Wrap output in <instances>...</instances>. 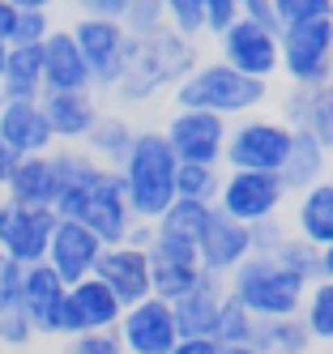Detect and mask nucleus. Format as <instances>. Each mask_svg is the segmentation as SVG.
<instances>
[{
    "instance_id": "f257e3e1",
    "label": "nucleus",
    "mask_w": 333,
    "mask_h": 354,
    "mask_svg": "<svg viewBox=\"0 0 333 354\" xmlns=\"http://www.w3.org/2000/svg\"><path fill=\"white\" fill-rule=\"evenodd\" d=\"M197 60H201L197 39L179 35L171 26L141 35V39H128V60H124V73L111 86V94L124 107H141L159 90H175V82L184 77Z\"/></svg>"
},
{
    "instance_id": "f03ea898",
    "label": "nucleus",
    "mask_w": 333,
    "mask_h": 354,
    "mask_svg": "<svg viewBox=\"0 0 333 354\" xmlns=\"http://www.w3.org/2000/svg\"><path fill=\"white\" fill-rule=\"evenodd\" d=\"M171 94H175V107H201V111H214L222 120H240V115L261 111L269 103V82L248 77L235 64L214 56V60H197L175 82Z\"/></svg>"
},
{
    "instance_id": "7ed1b4c3",
    "label": "nucleus",
    "mask_w": 333,
    "mask_h": 354,
    "mask_svg": "<svg viewBox=\"0 0 333 354\" xmlns=\"http://www.w3.org/2000/svg\"><path fill=\"white\" fill-rule=\"evenodd\" d=\"M175 167H179V158L171 154L163 129H137L133 149L116 167L124 180V196L133 205V218L154 222L175 201Z\"/></svg>"
},
{
    "instance_id": "20e7f679",
    "label": "nucleus",
    "mask_w": 333,
    "mask_h": 354,
    "mask_svg": "<svg viewBox=\"0 0 333 354\" xmlns=\"http://www.w3.org/2000/svg\"><path fill=\"white\" fill-rule=\"evenodd\" d=\"M303 290H307V282H299L291 269H282L278 257H248L226 273V295L244 303L256 320L295 316L303 308Z\"/></svg>"
},
{
    "instance_id": "39448f33",
    "label": "nucleus",
    "mask_w": 333,
    "mask_h": 354,
    "mask_svg": "<svg viewBox=\"0 0 333 354\" xmlns=\"http://www.w3.org/2000/svg\"><path fill=\"white\" fill-rule=\"evenodd\" d=\"M278 73L291 86H325L333 77V17L282 26L278 30Z\"/></svg>"
},
{
    "instance_id": "423d86ee",
    "label": "nucleus",
    "mask_w": 333,
    "mask_h": 354,
    "mask_svg": "<svg viewBox=\"0 0 333 354\" xmlns=\"http://www.w3.org/2000/svg\"><path fill=\"white\" fill-rule=\"evenodd\" d=\"M291 137L295 129L282 115L265 111H248L240 120H231L226 129V149H222V167H248V171H278L291 154Z\"/></svg>"
},
{
    "instance_id": "0eeeda50",
    "label": "nucleus",
    "mask_w": 333,
    "mask_h": 354,
    "mask_svg": "<svg viewBox=\"0 0 333 354\" xmlns=\"http://www.w3.org/2000/svg\"><path fill=\"white\" fill-rule=\"evenodd\" d=\"M291 201L287 184L278 171H248V167H222V184H218V201L214 205L240 222H261L273 218L282 205Z\"/></svg>"
},
{
    "instance_id": "6e6552de",
    "label": "nucleus",
    "mask_w": 333,
    "mask_h": 354,
    "mask_svg": "<svg viewBox=\"0 0 333 354\" xmlns=\"http://www.w3.org/2000/svg\"><path fill=\"white\" fill-rule=\"evenodd\" d=\"M51 231H56V209L51 205H21V201L0 196V252L17 265H35L47 257Z\"/></svg>"
},
{
    "instance_id": "1a4fd4ad",
    "label": "nucleus",
    "mask_w": 333,
    "mask_h": 354,
    "mask_svg": "<svg viewBox=\"0 0 333 354\" xmlns=\"http://www.w3.org/2000/svg\"><path fill=\"white\" fill-rule=\"evenodd\" d=\"M116 337L124 354H167L179 342V324L171 312V299L145 295L137 303H128L116 320Z\"/></svg>"
},
{
    "instance_id": "9d476101",
    "label": "nucleus",
    "mask_w": 333,
    "mask_h": 354,
    "mask_svg": "<svg viewBox=\"0 0 333 354\" xmlns=\"http://www.w3.org/2000/svg\"><path fill=\"white\" fill-rule=\"evenodd\" d=\"M226 129L231 120L201 111V107H175V115L163 124V137L171 145V154L179 162H214L222 167V149H226Z\"/></svg>"
},
{
    "instance_id": "9b49d317",
    "label": "nucleus",
    "mask_w": 333,
    "mask_h": 354,
    "mask_svg": "<svg viewBox=\"0 0 333 354\" xmlns=\"http://www.w3.org/2000/svg\"><path fill=\"white\" fill-rule=\"evenodd\" d=\"M69 30H73L77 47H82V56L90 64L94 90H111L124 73V60H128V30L116 17H86V13Z\"/></svg>"
},
{
    "instance_id": "f8f14e48",
    "label": "nucleus",
    "mask_w": 333,
    "mask_h": 354,
    "mask_svg": "<svg viewBox=\"0 0 333 354\" xmlns=\"http://www.w3.org/2000/svg\"><path fill=\"white\" fill-rule=\"evenodd\" d=\"M150 295L159 299H179L197 277H201V257H197V243L184 235H167L154 226V239H150Z\"/></svg>"
},
{
    "instance_id": "ddd939ff",
    "label": "nucleus",
    "mask_w": 333,
    "mask_h": 354,
    "mask_svg": "<svg viewBox=\"0 0 333 354\" xmlns=\"http://www.w3.org/2000/svg\"><path fill=\"white\" fill-rule=\"evenodd\" d=\"M120 312H124V303L116 299V290L102 282L98 273H90V277H82V282H73L64 290L56 337H77V333H86V328H116Z\"/></svg>"
},
{
    "instance_id": "4468645a",
    "label": "nucleus",
    "mask_w": 333,
    "mask_h": 354,
    "mask_svg": "<svg viewBox=\"0 0 333 354\" xmlns=\"http://www.w3.org/2000/svg\"><path fill=\"white\" fill-rule=\"evenodd\" d=\"M214 39H218V56L226 64H235L240 73L261 77V82L278 77V30L256 26V21H248V17H235Z\"/></svg>"
},
{
    "instance_id": "2eb2a0df",
    "label": "nucleus",
    "mask_w": 333,
    "mask_h": 354,
    "mask_svg": "<svg viewBox=\"0 0 333 354\" xmlns=\"http://www.w3.org/2000/svg\"><path fill=\"white\" fill-rule=\"evenodd\" d=\"M77 218H82L102 243H124L128 226H133L137 218H133L128 196H124V180H120L116 167H102L98 171V180L90 184L86 205H82V214H77Z\"/></svg>"
},
{
    "instance_id": "dca6fc26",
    "label": "nucleus",
    "mask_w": 333,
    "mask_h": 354,
    "mask_svg": "<svg viewBox=\"0 0 333 354\" xmlns=\"http://www.w3.org/2000/svg\"><path fill=\"white\" fill-rule=\"evenodd\" d=\"M102 248H107V243H102L82 218H56V231H51V243H47L43 261L73 286V282H82V277L94 273Z\"/></svg>"
},
{
    "instance_id": "f3484780",
    "label": "nucleus",
    "mask_w": 333,
    "mask_h": 354,
    "mask_svg": "<svg viewBox=\"0 0 333 354\" xmlns=\"http://www.w3.org/2000/svg\"><path fill=\"white\" fill-rule=\"evenodd\" d=\"M64 290H69V282L47 261L21 265V308H26V316H30V324H35L39 337H56Z\"/></svg>"
},
{
    "instance_id": "a211bd4d",
    "label": "nucleus",
    "mask_w": 333,
    "mask_h": 354,
    "mask_svg": "<svg viewBox=\"0 0 333 354\" xmlns=\"http://www.w3.org/2000/svg\"><path fill=\"white\" fill-rule=\"evenodd\" d=\"M197 257H201V269L210 273H231L240 261L252 257V243H248V222L222 214L218 205L210 209V222H205V231L197 235Z\"/></svg>"
},
{
    "instance_id": "6ab92c4d",
    "label": "nucleus",
    "mask_w": 333,
    "mask_h": 354,
    "mask_svg": "<svg viewBox=\"0 0 333 354\" xmlns=\"http://www.w3.org/2000/svg\"><path fill=\"white\" fill-rule=\"evenodd\" d=\"M0 141H5L17 158L47 154V149L56 145L39 98H5V107H0Z\"/></svg>"
},
{
    "instance_id": "aec40b11",
    "label": "nucleus",
    "mask_w": 333,
    "mask_h": 354,
    "mask_svg": "<svg viewBox=\"0 0 333 354\" xmlns=\"http://www.w3.org/2000/svg\"><path fill=\"white\" fill-rule=\"evenodd\" d=\"M94 273L116 290V299L124 303H137L150 295V252L145 248H133V243H107L102 257L94 265Z\"/></svg>"
},
{
    "instance_id": "412c9836",
    "label": "nucleus",
    "mask_w": 333,
    "mask_h": 354,
    "mask_svg": "<svg viewBox=\"0 0 333 354\" xmlns=\"http://www.w3.org/2000/svg\"><path fill=\"white\" fill-rule=\"evenodd\" d=\"M226 303V277L222 273H210L201 269V277L179 295L171 299V312H175V324H179V337H192V333H214V320Z\"/></svg>"
},
{
    "instance_id": "4be33fe9",
    "label": "nucleus",
    "mask_w": 333,
    "mask_h": 354,
    "mask_svg": "<svg viewBox=\"0 0 333 354\" xmlns=\"http://www.w3.org/2000/svg\"><path fill=\"white\" fill-rule=\"evenodd\" d=\"M39 103L47 111V124H51L56 145H82L86 133H90V124L98 120L94 90H43Z\"/></svg>"
},
{
    "instance_id": "5701e85b",
    "label": "nucleus",
    "mask_w": 333,
    "mask_h": 354,
    "mask_svg": "<svg viewBox=\"0 0 333 354\" xmlns=\"http://www.w3.org/2000/svg\"><path fill=\"white\" fill-rule=\"evenodd\" d=\"M43 90H94L90 64L69 26H51L43 39Z\"/></svg>"
},
{
    "instance_id": "b1692460",
    "label": "nucleus",
    "mask_w": 333,
    "mask_h": 354,
    "mask_svg": "<svg viewBox=\"0 0 333 354\" xmlns=\"http://www.w3.org/2000/svg\"><path fill=\"white\" fill-rule=\"evenodd\" d=\"M329 171H333V149H329L321 137L295 129V137H291V154H287V162L278 167L287 192L295 196V192H303V188H312V184L329 180Z\"/></svg>"
},
{
    "instance_id": "393cba45",
    "label": "nucleus",
    "mask_w": 333,
    "mask_h": 354,
    "mask_svg": "<svg viewBox=\"0 0 333 354\" xmlns=\"http://www.w3.org/2000/svg\"><path fill=\"white\" fill-rule=\"evenodd\" d=\"M291 231L303 235L307 243H316V248H325L333 239V180H321L312 188L295 192Z\"/></svg>"
},
{
    "instance_id": "a878e982",
    "label": "nucleus",
    "mask_w": 333,
    "mask_h": 354,
    "mask_svg": "<svg viewBox=\"0 0 333 354\" xmlns=\"http://www.w3.org/2000/svg\"><path fill=\"white\" fill-rule=\"evenodd\" d=\"M0 192H5L9 201H21V205H51V201H56V171H51V154H26V158H17Z\"/></svg>"
},
{
    "instance_id": "bb28decb",
    "label": "nucleus",
    "mask_w": 333,
    "mask_h": 354,
    "mask_svg": "<svg viewBox=\"0 0 333 354\" xmlns=\"http://www.w3.org/2000/svg\"><path fill=\"white\" fill-rule=\"evenodd\" d=\"M5 98H39L43 94V43H9L5 68H0Z\"/></svg>"
},
{
    "instance_id": "cd10ccee",
    "label": "nucleus",
    "mask_w": 333,
    "mask_h": 354,
    "mask_svg": "<svg viewBox=\"0 0 333 354\" xmlns=\"http://www.w3.org/2000/svg\"><path fill=\"white\" fill-rule=\"evenodd\" d=\"M252 346L261 350V354H303V350H312V333H307V324L303 316H265V320H256L252 328Z\"/></svg>"
},
{
    "instance_id": "c85d7f7f",
    "label": "nucleus",
    "mask_w": 333,
    "mask_h": 354,
    "mask_svg": "<svg viewBox=\"0 0 333 354\" xmlns=\"http://www.w3.org/2000/svg\"><path fill=\"white\" fill-rule=\"evenodd\" d=\"M133 137H137L133 120H124V115H102V111H98V120L90 124V133H86L82 145L90 149L102 167H120L124 154L133 149Z\"/></svg>"
},
{
    "instance_id": "c756f323",
    "label": "nucleus",
    "mask_w": 333,
    "mask_h": 354,
    "mask_svg": "<svg viewBox=\"0 0 333 354\" xmlns=\"http://www.w3.org/2000/svg\"><path fill=\"white\" fill-rule=\"evenodd\" d=\"M307 333L316 346H333V277H316L303 290V308H299Z\"/></svg>"
},
{
    "instance_id": "7c9ffc66",
    "label": "nucleus",
    "mask_w": 333,
    "mask_h": 354,
    "mask_svg": "<svg viewBox=\"0 0 333 354\" xmlns=\"http://www.w3.org/2000/svg\"><path fill=\"white\" fill-rule=\"evenodd\" d=\"M210 201H192V196H175L171 205L154 218V226L159 231H167V235H184V239H192L197 243V235L205 231V222H210Z\"/></svg>"
},
{
    "instance_id": "2f4dec72",
    "label": "nucleus",
    "mask_w": 333,
    "mask_h": 354,
    "mask_svg": "<svg viewBox=\"0 0 333 354\" xmlns=\"http://www.w3.org/2000/svg\"><path fill=\"white\" fill-rule=\"evenodd\" d=\"M222 184V167L214 162H179L175 167V196H192V201H218Z\"/></svg>"
},
{
    "instance_id": "473e14b6",
    "label": "nucleus",
    "mask_w": 333,
    "mask_h": 354,
    "mask_svg": "<svg viewBox=\"0 0 333 354\" xmlns=\"http://www.w3.org/2000/svg\"><path fill=\"white\" fill-rule=\"evenodd\" d=\"M278 265L282 269H291L299 282H316L321 277V248L316 243H307L303 235H295V231H287V239L278 243Z\"/></svg>"
},
{
    "instance_id": "72a5a7b5",
    "label": "nucleus",
    "mask_w": 333,
    "mask_h": 354,
    "mask_svg": "<svg viewBox=\"0 0 333 354\" xmlns=\"http://www.w3.org/2000/svg\"><path fill=\"white\" fill-rule=\"evenodd\" d=\"M303 133L321 137L333 149V86H307V103H303Z\"/></svg>"
},
{
    "instance_id": "f704fd0d",
    "label": "nucleus",
    "mask_w": 333,
    "mask_h": 354,
    "mask_svg": "<svg viewBox=\"0 0 333 354\" xmlns=\"http://www.w3.org/2000/svg\"><path fill=\"white\" fill-rule=\"evenodd\" d=\"M252 328H256V316L244 308V303H235L226 295V303H222V312H218V320H214V342L218 346H244V342H252Z\"/></svg>"
},
{
    "instance_id": "c9c22d12",
    "label": "nucleus",
    "mask_w": 333,
    "mask_h": 354,
    "mask_svg": "<svg viewBox=\"0 0 333 354\" xmlns=\"http://www.w3.org/2000/svg\"><path fill=\"white\" fill-rule=\"evenodd\" d=\"M120 26L128 30V39H141L167 26V5L163 0H128V9L120 17Z\"/></svg>"
},
{
    "instance_id": "e433bc0d",
    "label": "nucleus",
    "mask_w": 333,
    "mask_h": 354,
    "mask_svg": "<svg viewBox=\"0 0 333 354\" xmlns=\"http://www.w3.org/2000/svg\"><path fill=\"white\" fill-rule=\"evenodd\" d=\"M39 333H35V324L30 316H26L21 303H13V308H0V346L5 350H26Z\"/></svg>"
},
{
    "instance_id": "4c0bfd02",
    "label": "nucleus",
    "mask_w": 333,
    "mask_h": 354,
    "mask_svg": "<svg viewBox=\"0 0 333 354\" xmlns=\"http://www.w3.org/2000/svg\"><path fill=\"white\" fill-rule=\"evenodd\" d=\"M167 5V26L188 35V39H201L205 35V9L201 0H163Z\"/></svg>"
},
{
    "instance_id": "58836bf2",
    "label": "nucleus",
    "mask_w": 333,
    "mask_h": 354,
    "mask_svg": "<svg viewBox=\"0 0 333 354\" xmlns=\"http://www.w3.org/2000/svg\"><path fill=\"white\" fill-rule=\"evenodd\" d=\"M64 354H124L120 337H116V328H86V333H77V337H64Z\"/></svg>"
},
{
    "instance_id": "ea45409f",
    "label": "nucleus",
    "mask_w": 333,
    "mask_h": 354,
    "mask_svg": "<svg viewBox=\"0 0 333 354\" xmlns=\"http://www.w3.org/2000/svg\"><path fill=\"white\" fill-rule=\"evenodd\" d=\"M278 26L291 21H316V17H333V0H273Z\"/></svg>"
},
{
    "instance_id": "a19ab883",
    "label": "nucleus",
    "mask_w": 333,
    "mask_h": 354,
    "mask_svg": "<svg viewBox=\"0 0 333 354\" xmlns=\"http://www.w3.org/2000/svg\"><path fill=\"white\" fill-rule=\"evenodd\" d=\"M287 231H291V226L282 222L278 214H273V218H261V222H252V226H248L252 257H273V252H278V243L287 239Z\"/></svg>"
},
{
    "instance_id": "79ce46f5",
    "label": "nucleus",
    "mask_w": 333,
    "mask_h": 354,
    "mask_svg": "<svg viewBox=\"0 0 333 354\" xmlns=\"http://www.w3.org/2000/svg\"><path fill=\"white\" fill-rule=\"evenodd\" d=\"M47 35H51V13H43V9H17L9 43H43Z\"/></svg>"
},
{
    "instance_id": "37998d69",
    "label": "nucleus",
    "mask_w": 333,
    "mask_h": 354,
    "mask_svg": "<svg viewBox=\"0 0 333 354\" xmlns=\"http://www.w3.org/2000/svg\"><path fill=\"white\" fill-rule=\"evenodd\" d=\"M201 9H205V35H218L240 17V0H201Z\"/></svg>"
},
{
    "instance_id": "c03bdc74",
    "label": "nucleus",
    "mask_w": 333,
    "mask_h": 354,
    "mask_svg": "<svg viewBox=\"0 0 333 354\" xmlns=\"http://www.w3.org/2000/svg\"><path fill=\"white\" fill-rule=\"evenodd\" d=\"M240 17L256 21V26H269V30H282L278 13H273V0H240Z\"/></svg>"
},
{
    "instance_id": "a18cd8bd",
    "label": "nucleus",
    "mask_w": 333,
    "mask_h": 354,
    "mask_svg": "<svg viewBox=\"0 0 333 354\" xmlns=\"http://www.w3.org/2000/svg\"><path fill=\"white\" fill-rule=\"evenodd\" d=\"M167 354H222V346L210 333H192V337H179Z\"/></svg>"
},
{
    "instance_id": "49530a36",
    "label": "nucleus",
    "mask_w": 333,
    "mask_h": 354,
    "mask_svg": "<svg viewBox=\"0 0 333 354\" xmlns=\"http://www.w3.org/2000/svg\"><path fill=\"white\" fill-rule=\"evenodd\" d=\"M77 9H82L86 17H124V9H128V0H77Z\"/></svg>"
},
{
    "instance_id": "de8ad7c7",
    "label": "nucleus",
    "mask_w": 333,
    "mask_h": 354,
    "mask_svg": "<svg viewBox=\"0 0 333 354\" xmlns=\"http://www.w3.org/2000/svg\"><path fill=\"white\" fill-rule=\"evenodd\" d=\"M13 17H17V5H13V0H0V39H9Z\"/></svg>"
},
{
    "instance_id": "09e8293b",
    "label": "nucleus",
    "mask_w": 333,
    "mask_h": 354,
    "mask_svg": "<svg viewBox=\"0 0 333 354\" xmlns=\"http://www.w3.org/2000/svg\"><path fill=\"white\" fill-rule=\"evenodd\" d=\"M13 162H17V154L0 141V188H5V180H9V171H13Z\"/></svg>"
},
{
    "instance_id": "8fccbe9b",
    "label": "nucleus",
    "mask_w": 333,
    "mask_h": 354,
    "mask_svg": "<svg viewBox=\"0 0 333 354\" xmlns=\"http://www.w3.org/2000/svg\"><path fill=\"white\" fill-rule=\"evenodd\" d=\"M13 5H17V9H43V13H51L60 0H13Z\"/></svg>"
},
{
    "instance_id": "3c124183",
    "label": "nucleus",
    "mask_w": 333,
    "mask_h": 354,
    "mask_svg": "<svg viewBox=\"0 0 333 354\" xmlns=\"http://www.w3.org/2000/svg\"><path fill=\"white\" fill-rule=\"evenodd\" d=\"M321 277H333V239L321 248Z\"/></svg>"
},
{
    "instance_id": "603ef678",
    "label": "nucleus",
    "mask_w": 333,
    "mask_h": 354,
    "mask_svg": "<svg viewBox=\"0 0 333 354\" xmlns=\"http://www.w3.org/2000/svg\"><path fill=\"white\" fill-rule=\"evenodd\" d=\"M222 354H261L252 342H244V346H222Z\"/></svg>"
},
{
    "instance_id": "864d4df0",
    "label": "nucleus",
    "mask_w": 333,
    "mask_h": 354,
    "mask_svg": "<svg viewBox=\"0 0 333 354\" xmlns=\"http://www.w3.org/2000/svg\"><path fill=\"white\" fill-rule=\"evenodd\" d=\"M5 56H9V39H0V68H5Z\"/></svg>"
},
{
    "instance_id": "5fc2aeb1",
    "label": "nucleus",
    "mask_w": 333,
    "mask_h": 354,
    "mask_svg": "<svg viewBox=\"0 0 333 354\" xmlns=\"http://www.w3.org/2000/svg\"><path fill=\"white\" fill-rule=\"evenodd\" d=\"M303 354H333L329 346H312V350H303Z\"/></svg>"
},
{
    "instance_id": "6e6d98bb",
    "label": "nucleus",
    "mask_w": 333,
    "mask_h": 354,
    "mask_svg": "<svg viewBox=\"0 0 333 354\" xmlns=\"http://www.w3.org/2000/svg\"><path fill=\"white\" fill-rule=\"evenodd\" d=\"M0 107H5V90H0Z\"/></svg>"
},
{
    "instance_id": "4d7b16f0",
    "label": "nucleus",
    "mask_w": 333,
    "mask_h": 354,
    "mask_svg": "<svg viewBox=\"0 0 333 354\" xmlns=\"http://www.w3.org/2000/svg\"><path fill=\"white\" fill-rule=\"evenodd\" d=\"M0 265H5V252H0Z\"/></svg>"
},
{
    "instance_id": "13d9d810",
    "label": "nucleus",
    "mask_w": 333,
    "mask_h": 354,
    "mask_svg": "<svg viewBox=\"0 0 333 354\" xmlns=\"http://www.w3.org/2000/svg\"><path fill=\"white\" fill-rule=\"evenodd\" d=\"M0 354H9V350H5V346H0Z\"/></svg>"
},
{
    "instance_id": "bf43d9fd",
    "label": "nucleus",
    "mask_w": 333,
    "mask_h": 354,
    "mask_svg": "<svg viewBox=\"0 0 333 354\" xmlns=\"http://www.w3.org/2000/svg\"><path fill=\"white\" fill-rule=\"evenodd\" d=\"M329 180H333V171H329Z\"/></svg>"
},
{
    "instance_id": "052dcab7",
    "label": "nucleus",
    "mask_w": 333,
    "mask_h": 354,
    "mask_svg": "<svg viewBox=\"0 0 333 354\" xmlns=\"http://www.w3.org/2000/svg\"><path fill=\"white\" fill-rule=\"evenodd\" d=\"M329 86H333V77H329Z\"/></svg>"
},
{
    "instance_id": "680f3d73",
    "label": "nucleus",
    "mask_w": 333,
    "mask_h": 354,
    "mask_svg": "<svg viewBox=\"0 0 333 354\" xmlns=\"http://www.w3.org/2000/svg\"><path fill=\"white\" fill-rule=\"evenodd\" d=\"M0 196H5V192H0Z\"/></svg>"
},
{
    "instance_id": "e2e57ef3",
    "label": "nucleus",
    "mask_w": 333,
    "mask_h": 354,
    "mask_svg": "<svg viewBox=\"0 0 333 354\" xmlns=\"http://www.w3.org/2000/svg\"><path fill=\"white\" fill-rule=\"evenodd\" d=\"M329 350H333V346H329Z\"/></svg>"
}]
</instances>
